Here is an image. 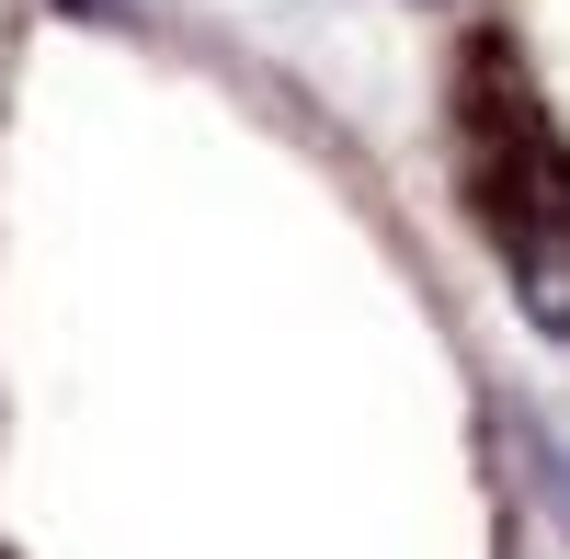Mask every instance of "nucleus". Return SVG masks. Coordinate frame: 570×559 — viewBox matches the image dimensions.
Listing matches in <instances>:
<instances>
[]
</instances>
